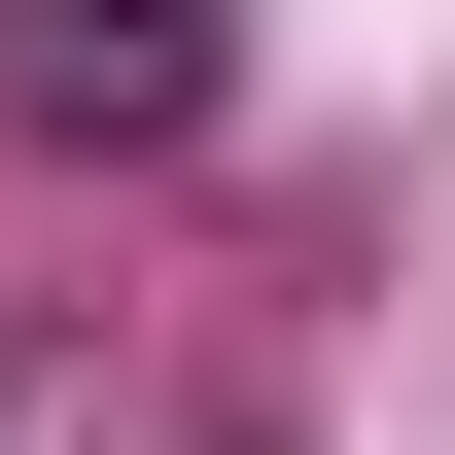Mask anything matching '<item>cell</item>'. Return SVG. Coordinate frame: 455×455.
<instances>
[{"label": "cell", "instance_id": "1", "mask_svg": "<svg viewBox=\"0 0 455 455\" xmlns=\"http://www.w3.org/2000/svg\"><path fill=\"white\" fill-rule=\"evenodd\" d=\"M211 70H245V0H0V106L36 140H211Z\"/></svg>", "mask_w": 455, "mask_h": 455}]
</instances>
